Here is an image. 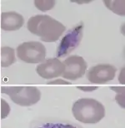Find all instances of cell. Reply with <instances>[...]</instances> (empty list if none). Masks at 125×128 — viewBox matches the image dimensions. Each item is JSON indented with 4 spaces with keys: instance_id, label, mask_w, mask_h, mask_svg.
I'll use <instances>...</instances> for the list:
<instances>
[{
    "instance_id": "cell-13",
    "label": "cell",
    "mask_w": 125,
    "mask_h": 128,
    "mask_svg": "<svg viewBox=\"0 0 125 128\" xmlns=\"http://www.w3.org/2000/svg\"><path fill=\"white\" fill-rule=\"evenodd\" d=\"M112 91L115 92L116 96H115V101L118 104V106L122 107L123 109L125 108V88L120 86H113L109 88Z\"/></svg>"
},
{
    "instance_id": "cell-2",
    "label": "cell",
    "mask_w": 125,
    "mask_h": 128,
    "mask_svg": "<svg viewBox=\"0 0 125 128\" xmlns=\"http://www.w3.org/2000/svg\"><path fill=\"white\" fill-rule=\"evenodd\" d=\"M72 113L78 122L95 124L105 116V108L100 102L93 98H80L73 103Z\"/></svg>"
},
{
    "instance_id": "cell-3",
    "label": "cell",
    "mask_w": 125,
    "mask_h": 128,
    "mask_svg": "<svg viewBox=\"0 0 125 128\" xmlns=\"http://www.w3.org/2000/svg\"><path fill=\"white\" fill-rule=\"evenodd\" d=\"M1 92L9 95L15 104L21 106H30L38 103L41 99V92L34 86H5Z\"/></svg>"
},
{
    "instance_id": "cell-9",
    "label": "cell",
    "mask_w": 125,
    "mask_h": 128,
    "mask_svg": "<svg viewBox=\"0 0 125 128\" xmlns=\"http://www.w3.org/2000/svg\"><path fill=\"white\" fill-rule=\"evenodd\" d=\"M24 24V17L19 12L10 11L1 14V28L4 31H17L21 28Z\"/></svg>"
},
{
    "instance_id": "cell-18",
    "label": "cell",
    "mask_w": 125,
    "mask_h": 128,
    "mask_svg": "<svg viewBox=\"0 0 125 128\" xmlns=\"http://www.w3.org/2000/svg\"><path fill=\"white\" fill-rule=\"evenodd\" d=\"M118 82H119V83L122 84V85H124L125 84V68H122L120 72H119Z\"/></svg>"
},
{
    "instance_id": "cell-16",
    "label": "cell",
    "mask_w": 125,
    "mask_h": 128,
    "mask_svg": "<svg viewBox=\"0 0 125 128\" xmlns=\"http://www.w3.org/2000/svg\"><path fill=\"white\" fill-rule=\"evenodd\" d=\"M48 85H71V82H68L67 80H64V79H55V80L50 81L47 83Z\"/></svg>"
},
{
    "instance_id": "cell-10",
    "label": "cell",
    "mask_w": 125,
    "mask_h": 128,
    "mask_svg": "<svg viewBox=\"0 0 125 128\" xmlns=\"http://www.w3.org/2000/svg\"><path fill=\"white\" fill-rule=\"evenodd\" d=\"M1 53V66L3 68L11 66L16 62V56H15L14 49L10 47H3L0 50Z\"/></svg>"
},
{
    "instance_id": "cell-14",
    "label": "cell",
    "mask_w": 125,
    "mask_h": 128,
    "mask_svg": "<svg viewBox=\"0 0 125 128\" xmlns=\"http://www.w3.org/2000/svg\"><path fill=\"white\" fill-rule=\"evenodd\" d=\"M34 2L35 7L42 12L51 10L56 4V1L54 0H35Z\"/></svg>"
},
{
    "instance_id": "cell-1",
    "label": "cell",
    "mask_w": 125,
    "mask_h": 128,
    "mask_svg": "<svg viewBox=\"0 0 125 128\" xmlns=\"http://www.w3.org/2000/svg\"><path fill=\"white\" fill-rule=\"evenodd\" d=\"M27 28L30 32L46 42L58 41L66 30L62 22L45 14L31 17L27 22Z\"/></svg>"
},
{
    "instance_id": "cell-4",
    "label": "cell",
    "mask_w": 125,
    "mask_h": 128,
    "mask_svg": "<svg viewBox=\"0 0 125 128\" xmlns=\"http://www.w3.org/2000/svg\"><path fill=\"white\" fill-rule=\"evenodd\" d=\"M16 53L19 59L26 63H40L45 60L46 48L42 42L30 41L18 46Z\"/></svg>"
},
{
    "instance_id": "cell-15",
    "label": "cell",
    "mask_w": 125,
    "mask_h": 128,
    "mask_svg": "<svg viewBox=\"0 0 125 128\" xmlns=\"http://www.w3.org/2000/svg\"><path fill=\"white\" fill-rule=\"evenodd\" d=\"M0 102H1V118L5 119L9 115L11 108H10L9 104L4 98H1Z\"/></svg>"
},
{
    "instance_id": "cell-11",
    "label": "cell",
    "mask_w": 125,
    "mask_h": 128,
    "mask_svg": "<svg viewBox=\"0 0 125 128\" xmlns=\"http://www.w3.org/2000/svg\"><path fill=\"white\" fill-rule=\"evenodd\" d=\"M103 4L110 11L118 16L125 15V1L124 0H103Z\"/></svg>"
},
{
    "instance_id": "cell-5",
    "label": "cell",
    "mask_w": 125,
    "mask_h": 128,
    "mask_svg": "<svg viewBox=\"0 0 125 128\" xmlns=\"http://www.w3.org/2000/svg\"><path fill=\"white\" fill-rule=\"evenodd\" d=\"M83 22H80L75 27L68 30V32L63 36L56 51L57 58L68 56L79 46L83 39Z\"/></svg>"
},
{
    "instance_id": "cell-12",
    "label": "cell",
    "mask_w": 125,
    "mask_h": 128,
    "mask_svg": "<svg viewBox=\"0 0 125 128\" xmlns=\"http://www.w3.org/2000/svg\"><path fill=\"white\" fill-rule=\"evenodd\" d=\"M32 128H83L77 124L60 122H43L35 123Z\"/></svg>"
},
{
    "instance_id": "cell-17",
    "label": "cell",
    "mask_w": 125,
    "mask_h": 128,
    "mask_svg": "<svg viewBox=\"0 0 125 128\" xmlns=\"http://www.w3.org/2000/svg\"><path fill=\"white\" fill-rule=\"evenodd\" d=\"M78 90L83 91L84 92H93L98 89V86H76Z\"/></svg>"
},
{
    "instance_id": "cell-7",
    "label": "cell",
    "mask_w": 125,
    "mask_h": 128,
    "mask_svg": "<svg viewBox=\"0 0 125 128\" xmlns=\"http://www.w3.org/2000/svg\"><path fill=\"white\" fill-rule=\"evenodd\" d=\"M117 72V68L111 64H98L88 69L87 78L93 84H105L113 80Z\"/></svg>"
},
{
    "instance_id": "cell-8",
    "label": "cell",
    "mask_w": 125,
    "mask_h": 128,
    "mask_svg": "<svg viewBox=\"0 0 125 128\" xmlns=\"http://www.w3.org/2000/svg\"><path fill=\"white\" fill-rule=\"evenodd\" d=\"M64 68V64L58 58H49L39 63L36 68V72L43 79H53L63 75Z\"/></svg>"
},
{
    "instance_id": "cell-6",
    "label": "cell",
    "mask_w": 125,
    "mask_h": 128,
    "mask_svg": "<svg viewBox=\"0 0 125 128\" xmlns=\"http://www.w3.org/2000/svg\"><path fill=\"white\" fill-rule=\"evenodd\" d=\"M63 62L65 68L62 76L64 79L70 81H75L83 78L88 68L84 58L78 55L69 56Z\"/></svg>"
}]
</instances>
